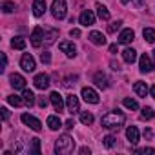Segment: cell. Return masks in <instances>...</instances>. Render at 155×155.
Returning a JSON list of instances; mask_svg holds the SVG:
<instances>
[{
	"mask_svg": "<svg viewBox=\"0 0 155 155\" xmlns=\"http://www.w3.org/2000/svg\"><path fill=\"white\" fill-rule=\"evenodd\" d=\"M124 120H126L124 113H120L119 110H115V111L106 113L101 122H102V128H106V130H119L124 124Z\"/></svg>",
	"mask_w": 155,
	"mask_h": 155,
	"instance_id": "6da1fadb",
	"label": "cell"
},
{
	"mask_svg": "<svg viewBox=\"0 0 155 155\" xmlns=\"http://www.w3.org/2000/svg\"><path fill=\"white\" fill-rule=\"evenodd\" d=\"M73 148H75V140L69 135H60L55 142V151L58 155H68L73 151Z\"/></svg>",
	"mask_w": 155,
	"mask_h": 155,
	"instance_id": "7a4b0ae2",
	"label": "cell"
},
{
	"mask_svg": "<svg viewBox=\"0 0 155 155\" xmlns=\"http://www.w3.org/2000/svg\"><path fill=\"white\" fill-rule=\"evenodd\" d=\"M68 13V6L64 0H53V4H51V15L57 18V20H62Z\"/></svg>",
	"mask_w": 155,
	"mask_h": 155,
	"instance_id": "3957f363",
	"label": "cell"
},
{
	"mask_svg": "<svg viewBox=\"0 0 155 155\" xmlns=\"http://www.w3.org/2000/svg\"><path fill=\"white\" fill-rule=\"evenodd\" d=\"M22 122L26 124V126H29L31 130H35V131H40L42 130V122L38 120V119H35L33 115H29V113H22Z\"/></svg>",
	"mask_w": 155,
	"mask_h": 155,
	"instance_id": "277c9868",
	"label": "cell"
},
{
	"mask_svg": "<svg viewBox=\"0 0 155 155\" xmlns=\"http://www.w3.org/2000/svg\"><path fill=\"white\" fill-rule=\"evenodd\" d=\"M33 84H35L37 90H42V91H44V90L49 88V77H48L46 73H38V75H35Z\"/></svg>",
	"mask_w": 155,
	"mask_h": 155,
	"instance_id": "5b68a950",
	"label": "cell"
},
{
	"mask_svg": "<svg viewBox=\"0 0 155 155\" xmlns=\"http://www.w3.org/2000/svg\"><path fill=\"white\" fill-rule=\"evenodd\" d=\"M20 68L24 69V71H35V68H37V64H35V58L29 55V53H24L22 55V58H20Z\"/></svg>",
	"mask_w": 155,
	"mask_h": 155,
	"instance_id": "8992f818",
	"label": "cell"
},
{
	"mask_svg": "<svg viewBox=\"0 0 155 155\" xmlns=\"http://www.w3.org/2000/svg\"><path fill=\"white\" fill-rule=\"evenodd\" d=\"M139 68H140L142 73H150V71H153V58L148 57L146 53L140 55V58H139Z\"/></svg>",
	"mask_w": 155,
	"mask_h": 155,
	"instance_id": "52a82bcc",
	"label": "cell"
},
{
	"mask_svg": "<svg viewBox=\"0 0 155 155\" xmlns=\"http://www.w3.org/2000/svg\"><path fill=\"white\" fill-rule=\"evenodd\" d=\"M29 38H31V46L33 48H40L42 42H44V29L42 28H35Z\"/></svg>",
	"mask_w": 155,
	"mask_h": 155,
	"instance_id": "ba28073f",
	"label": "cell"
},
{
	"mask_svg": "<svg viewBox=\"0 0 155 155\" xmlns=\"http://www.w3.org/2000/svg\"><path fill=\"white\" fill-rule=\"evenodd\" d=\"M49 101H51V104H53L55 111H58V113H62V111H64V99H62V95H60L58 91H53V93L49 95Z\"/></svg>",
	"mask_w": 155,
	"mask_h": 155,
	"instance_id": "9c48e42d",
	"label": "cell"
},
{
	"mask_svg": "<svg viewBox=\"0 0 155 155\" xmlns=\"http://www.w3.org/2000/svg\"><path fill=\"white\" fill-rule=\"evenodd\" d=\"M82 99L90 104H97L99 102V93L93 88H82Z\"/></svg>",
	"mask_w": 155,
	"mask_h": 155,
	"instance_id": "30bf717a",
	"label": "cell"
},
{
	"mask_svg": "<svg viewBox=\"0 0 155 155\" xmlns=\"http://www.w3.org/2000/svg\"><path fill=\"white\" fill-rule=\"evenodd\" d=\"M58 48H60V51L62 53H66V57H69V58H73L75 55H77V46L73 44V42H60L58 44Z\"/></svg>",
	"mask_w": 155,
	"mask_h": 155,
	"instance_id": "8fae6325",
	"label": "cell"
},
{
	"mask_svg": "<svg viewBox=\"0 0 155 155\" xmlns=\"http://www.w3.org/2000/svg\"><path fill=\"white\" fill-rule=\"evenodd\" d=\"M9 82H11V86L15 90H26V79L22 75H18V73H13L9 77Z\"/></svg>",
	"mask_w": 155,
	"mask_h": 155,
	"instance_id": "7c38bea8",
	"label": "cell"
},
{
	"mask_svg": "<svg viewBox=\"0 0 155 155\" xmlns=\"http://www.w3.org/2000/svg\"><path fill=\"white\" fill-rule=\"evenodd\" d=\"M79 22H81L82 26H86V28H88V26H93V24H95V15H93V11H90V9H88V11H82L81 17H79Z\"/></svg>",
	"mask_w": 155,
	"mask_h": 155,
	"instance_id": "4fadbf2b",
	"label": "cell"
},
{
	"mask_svg": "<svg viewBox=\"0 0 155 155\" xmlns=\"http://www.w3.org/2000/svg\"><path fill=\"white\" fill-rule=\"evenodd\" d=\"M66 106H68V111L73 115L79 111V99H77L75 95H68L66 97Z\"/></svg>",
	"mask_w": 155,
	"mask_h": 155,
	"instance_id": "5bb4252c",
	"label": "cell"
},
{
	"mask_svg": "<svg viewBox=\"0 0 155 155\" xmlns=\"http://www.w3.org/2000/svg\"><path fill=\"white\" fill-rule=\"evenodd\" d=\"M88 38H90V42L95 44V46H104V44H106V37H104L101 31H91V33L88 35Z\"/></svg>",
	"mask_w": 155,
	"mask_h": 155,
	"instance_id": "9a60e30c",
	"label": "cell"
},
{
	"mask_svg": "<svg viewBox=\"0 0 155 155\" xmlns=\"http://www.w3.org/2000/svg\"><path fill=\"white\" fill-rule=\"evenodd\" d=\"M133 38H135L133 29H122L120 35H119V42H120V44H130Z\"/></svg>",
	"mask_w": 155,
	"mask_h": 155,
	"instance_id": "2e32d148",
	"label": "cell"
},
{
	"mask_svg": "<svg viewBox=\"0 0 155 155\" xmlns=\"http://www.w3.org/2000/svg\"><path fill=\"white\" fill-rule=\"evenodd\" d=\"M44 13H46V0H35L33 2V15L42 17Z\"/></svg>",
	"mask_w": 155,
	"mask_h": 155,
	"instance_id": "e0dca14e",
	"label": "cell"
},
{
	"mask_svg": "<svg viewBox=\"0 0 155 155\" xmlns=\"http://www.w3.org/2000/svg\"><path fill=\"white\" fill-rule=\"evenodd\" d=\"M122 58H124V62L133 64V62L137 60V51H135L133 48H126V49L122 51Z\"/></svg>",
	"mask_w": 155,
	"mask_h": 155,
	"instance_id": "ac0fdd59",
	"label": "cell"
},
{
	"mask_svg": "<svg viewBox=\"0 0 155 155\" xmlns=\"http://www.w3.org/2000/svg\"><path fill=\"white\" fill-rule=\"evenodd\" d=\"M93 82H95L99 88H102V90H106V88H108V79H106V75H104V73H101V71H97V73H95Z\"/></svg>",
	"mask_w": 155,
	"mask_h": 155,
	"instance_id": "d6986e66",
	"label": "cell"
},
{
	"mask_svg": "<svg viewBox=\"0 0 155 155\" xmlns=\"http://www.w3.org/2000/svg\"><path fill=\"white\" fill-rule=\"evenodd\" d=\"M126 137H128V140H130L131 144H137V142H139V130H137L135 126H130V128L126 130Z\"/></svg>",
	"mask_w": 155,
	"mask_h": 155,
	"instance_id": "ffe728a7",
	"label": "cell"
},
{
	"mask_svg": "<svg viewBox=\"0 0 155 155\" xmlns=\"http://www.w3.org/2000/svg\"><path fill=\"white\" fill-rule=\"evenodd\" d=\"M57 37H58V31H57V29H48V31H44V44H46V46L53 44Z\"/></svg>",
	"mask_w": 155,
	"mask_h": 155,
	"instance_id": "44dd1931",
	"label": "cell"
},
{
	"mask_svg": "<svg viewBox=\"0 0 155 155\" xmlns=\"http://www.w3.org/2000/svg\"><path fill=\"white\" fill-rule=\"evenodd\" d=\"M48 126H49V130H58V128H62V120L58 119V115H49L48 117Z\"/></svg>",
	"mask_w": 155,
	"mask_h": 155,
	"instance_id": "7402d4cb",
	"label": "cell"
},
{
	"mask_svg": "<svg viewBox=\"0 0 155 155\" xmlns=\"http://www.w3.org/2000/svg\"><path fill=\"white\" fill-rule=\"evenodd\" d=\"M133 90H135V93H137L139 97H146V95L150 93V90H148V86H146L144 82H135V84H133Z\"/></svg>",
	"mask_w": 155,
	"mask_h": 155,
	"instance_id": "603a6c76",
	"label": "cell"
},
{
	"mask_svg": "<svg viewBox=\"0 0 155 155\" xmlns=\"http://www.w3.org/2000/svg\"><path fill=\"white\" fill-rule=\"evenodd\" d=\"M97 15H99L101 20H110V11H108V8L102 6V4H97Z\"/></svg>",
	"mask_w": 155,
	"mask_h": 155,
	"instance_id": "cb8c5ba5",
	"label": "cell"
},
{
	"mask_svg": "<svg viewBox=\"0 0 155 155\" xmlns=\"http://www.w3.org/2000/svg\"><path fill=\"white\" fill-rule=\"evenodd\" d=\"M29 153L31 155H40V139H31V144H29Z\"/></svg>",
	"mask_w": 155,
	"mask_h": 155,
	"instance_id": "d4e9b609",
	"label": "cell"
},
{
	"mask_svg": "<svg viewBox=\"0 0 155 155\" xmlns=\"http://www.w3.org/2000/svg\"><path fill=\"white\" fill-rule=\"evenodd\" d=\"M142 37H144L146 42L153 44V42H155V29H151V28H144V29H142Z\"/></svg>",
	"mask_w": 155,
	"mask_h": 155,
	"instance_id": "484cf974",
	"label": "cell"
},
{
	"mask_svg": "<svg viewBox=\"0 0 155 155\" xmlns=\"http://www.w3.org/2000/svg\"><path fill=\"white\" fill-rule=\"evenodd\" d=\"M22 97H24V101H26L28 106H33V104H35V93H33L31 90H24Z\"/></svg>",
	"mask_w": 155,
	"mask_h": 155,
	"instance_id": "4316f807",
	"label": "cell"
},
{
	"mask_svg": "<svg viewBox=\"0 0 155 155\" xmlns=\"http://www.w3.org/2000/svg\"><path fill=\"white\" fill-rule=\"evenodd\" d=\"M11 46H13L15 49H24V48H26V40H24L22 37H15V38L11 40Z\"/></svg>",
	"mask_w": 155,
	"mask_h": 155,
	"instance_id": "83f0119b",
	"label": "cell"
},
{
	"mask_svg": "<svg viewBox=\"0 0 155 155\" xmlns=\"http://www.w3.org/2000/svg\"><path fill=\"white\" fill-rule=\"evenodd\" d=\"M8 102H9L11 106L18 108V106H22V104H24L26 101H22V99H20V97H17V95H9V97H8Z\"/></svg>",
	"mask_w": 155,
	"mask_h": 155,
	"instance_id": "f1b7e54d",
	"label": "cell"
},
{
	"mask_svg": "<svg viewBox=\"0 0 155 155\" xmlns=\"http://www.w3.org/2000/svg\"><path fill=\"white\" fill-rule=\"evenodd\" d=\"M142 119H146V120H151L153 117H155V111H153V108H150V106H146V108H142Z\"/></svg>",
	"mask_w": 155,
	"mask_h": 155,
	"instance_id": "f546056e",
	"label": "cell"
},
{
	"mask_svg": "<svg viewBox=\"0 0 155 155\" xmlns=\"http://www.w3.org/2000/svg\"><path fill=\"white\" fill-rule=\"evenodd\" d=\"M81 122L86 124V126H90V124L93 122V115L88 113V111H82V113H81Z\"/></svg>",
	"mask_w": 155,
	"mask_h": 155,
	"instance_id": "4dcf8cb0",
	"label": "cell"
},
{
	"mask_svg": "<svg viewBox=\"0 0 155 155\" xmlns=\"http://www.w3.org/2000/svg\"><path fill=\"white\" fill-rule=\"evenodd\" d=\"M122 104H124L128 110H137V108H139V104H137V101H135V99H124V101H122Z\"/></svg>",
	"mask_w": 155,
	"mask_h": 155,
	"instance_id": "1f68e13d",
	"label": "cell"
},
{
	"mask_svg": "<svg viewBox=\"0 0 155 155\" xmlns=\"http://www.w3.org/2000/svg\"><path fill=\"white\" fill-rule=\"evenodd\" d=\"M15 9H17V6L13 2H2V11L4 13H13Z\"/></svg>",
	"mask_w": 155,
	"mask_h": 155,
	"instance_id": "d6a6232c",
	"label": "cell"
},
{
	"mask_svg": "<svg viewBox=\"0 0 155 155\" xmlns=\"http://www.w3.org/2000/svg\"><path fill=\"white\" fill-rule=\"evenodd\" d=\"M120 26H122V20H115V22H111V24L108 26V33H115L117 29H120Z\"/></svg>",
	"mask_w": 155,
	"mask_h": 155,
	"instance_id": "836d02e7",
	"label": "cell"
},
{
	"mask_svg": "<svg viewBox=\"0 0 155 155\" xmlns=\"http://www.w3.org/2000/svg\"><path fill=\"white\" fill-rule=\"evenodd\" d=\"M102 140H104V146H106V148H113V146H115V140H117V139H115L113 135H106V137H104Z\"/></svg>",
	"mask_w": 155,
	"mask_h": 155,
	"instance_id": "e575fe53",
	"label": "cell"
},
{
	"mask_svg": "<svg viewBox=\"0 0 155 155\" xmlns=\"http://www.w3.org/2000/svg\"><path fill=\"white\" fill-rule=\"evenodd\" d=\"M40 60H42L44 64H49V62H51V55H49V51H44V53H40Z\"/></svg>",
	"mask_w": 155,
	"mask_h": 155,
	"instance_id": "d590c367",
	"label": "cell"
},
{
	"mask_svg": "<svg viewBox=\"0 0 155 155\" xmlns=\"http://www.w3.org/2000/svg\"><path fill=\"white\" fill-rule=\"evenodd\" d=\"M137 153H150V155H155V148H139V150H135Z\"/></svg>",
	"mask_w": 155,
	"mask_h": 155,
	"instance_id": "8d00e7d4",
	"label": "cell"
},
{
	"mask_svg": "<svg viewBox=\"0 0 155 155\" xmlns=\"http://www.w3.org/2000/svg\"><path fill=\"white\" fill-rule=\"evenodd\" d=\"M48 102H51V101H49V99H46V97H38V106H40L42 110H46Z\"/></svg>",
	"mask_w": 155,
	"mask_h": 155,
	"instance_id": "74e56055",
	"label": "cell"
},
{
	"mask_svg": "<svg viewBox=\"0 0 155 155\" xmlns=\"http://www.w3.org/2000/svg\"><path fill=\"white\" fill-rule=\"evenodd\" d=\"M75 81H77V77H73V79H71V77H68V79L64 81V86L66 88H71V86H75Z\"/></svg>",
	"mask_w": 155,
	"mask_h": 155,
	"instance_id": "f35d334b",
	"label": "cell"
},
{
	"mask_svg": "<svg viewBox=\"0 0 155 155\" xmlns=\"http://www.w3.org/2000/svg\"><path fill=\"white\" fill-rule=\"evenodd\" d=\"M0 111H2V119H4V120H8V119H9V110H8V108H2Z\"/></svg>",
	"mask_w": 155,
	"mask_h": 155,
	"instance_id": "ab89813d",
	"label": "cell"
},
{
	"mask_svg": "<svg viewBox=\"0 0 155 155\" xmlns=\"http://www.w3.org/2000/svg\"><path fill=\"white\" fill-rule=\"evenodd\" d=\"M69 35H71V37H81V29H71Z\"/></svg>",
	"mask_w": 155,
	"mask_h": 155,
	"instance_id": "60d3db41",
	"label": "cell"
},
{
	"mask_svg": "<svg viewBox=\"0 0 155 155\" xmlns=\"http://www.w3.org/2000/svg\"><path fill=\"white\" fill-rule=\"evenodd\" d=\"M8 66V57H6V53H2V69Z\"/></svg>",
	"mask_w": 155,
	"mask_h": 155,
	"instance_id": "b9f144b4",
	"label": "cell"
},
{
	"mask_svg": "<svg viewBox=\"0 0 155 155\" xmlns=\"http://www.w3.org/2000/svg\"><path fill=\"white\" fill-rule=\"evenodd\" d=\"M73 126H75V122H73V119H69V120H66V128H68V130H71Z\"/></svg>",
	"mask_w": 155,
	"mask_h": 155,
	"instance_id": "7bdbcfd3",
	"label": "cell"
},
{
	"mask_svg": "<svg viewBox=\"0 0 155 155\" xmlns=\"http://www.w3.org/2000/svg\"><path fill=\"white\" fill-rule=\"evenodd\" d=\"M111 68H113L115 71H119V69H120V64H119V62H111Z\"/></svg>",
	"mask_w": 155,
	"mask_h": 155,
	"instance_id": "ee69618b",
	"label": "cell"
},
{
	"mask_svg": "<svg viewBox=\"0 0 155 155\" xmlns=\"http://www.w3.org/2000/svg\"><path fill=\"white\" fill-rule=\"evenodd\" d=\"M151 135H153L151 130H144V137H146V139H151Z\"/></svg>",
	"mask_w": 155,
	"mask_h": 155,
	"instance_id": "f6af8a7d",
	"label": "cell"
},
{
	"mask_svg": "<svg viewBox=\"0 0 155 155\" xmlns=\"http://www.w3.org/2000/svg\"><path fill=\"white\" fill-rule=\"evenodd\" d=\"M81 155H90V148H81Z\"/></svg>",
	"mask_w": 155,
	"mask_h": 155,
	"instance_id": "bcb514c9",
	"label": "cell"
},
{
	"mask_svg": "<svg viewBox=\"0 0 155 155\" xmlns=\"http://www.w3.org/2000/svg\"><path fill=\"white\" fill-rule=\"evenodd\" d=\"M110 53H117V44H111L110 46Z\"/></svg>",
	"mask_w": 155,
	"mask_h": 155,
	"instance_id": "7dc6e473",
	"label": "cell"
},
{
	"mask_svg": "<svg viewBox=\"0 0 155 155\" xmlns=\"http://www.w3.org/2000/svg\"><path fill=\"white\" fill-rule=\"evenodd\" d=\"M150 95L155 99V86H151V88H150Z\"/></svg>",
	"mask_w": 155,
	"mask_h": 155,
	"instance_id": "c3c4849f",
	"label": "cell"
},
{
	"mask_svg": "<svg viewBox=\"0 0 155 155\" xmlns=\"http://www.w3.org/2000/svg\"><path fill=\"white\" fill-rule=\"evenodd\" d=\"M135 2H137V4H139V6H142V0H135Z\"/></svg>",
	"mask_w": 155,
	"mask_h": 155,
	"instance_id": "681fc988",
	"label": "cell"
},
{
	"mask_svg": "<svg viewBox=\"0 0 155 155\" xmlns=\"http://www.w3.org/2000/svg\"><path fill=\"white\" fill-rule=\"evenodd\" d=\"M151 53H153V55H151V58H153V60H155V49H153V51H151Z\"/></svg>",
	"mask_w": 155,
	"mask_h": 155,
	"instance_id": "f907efd6",
	"label": "cell"
},
{
	"mask_svg": "<svg viewBox=\"0 0 155 155\" xmlns=\"http://www.w3.org/2000/svg\"><path fill=\"white\" fill-rule=\"evenodd\" d=\"M120 2H122V4H128V2H130V0H120Z\"/></svg>",
	"mask_w": 155,
	"mask_h": 155,
	"instance_id": "816d5d0a",
	"label": "cell"
}]
</instances>
